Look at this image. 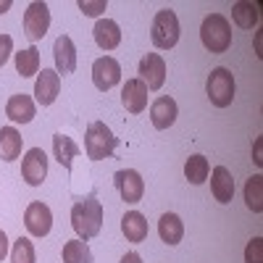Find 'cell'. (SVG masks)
<instances>
[{
  "instance_id": "cell-2",
  "label": "cell",
  "mask_w": 263,
  "mask_h": 263,
  "mask_svg": "<svg viewBox=\"0 0 263 263\" xmlns=\"http://www.w3.org/2000/svg\"><path fill=\"white\" fill-rule=\"evenodd\" d=\"M200 42L211 53H227L232 45V27H229L227 16H221V13L205 16L200 24Z\"/></svg>"
},
{
  "instance_id": "cell-27",
  "label": "cell",
  "mask_w": 263,
  "mask_h": 263,
  "mask_svg": "<svg viewBox=\"0 0 263 263\" xmlns=\"http://www.w3.org/2000/svg\"><path fill=\"white\" fill-rule=\"evenodd\" d=\"M245 203L253 213H260L263 211V177L255 174V177L248 179L245 184Z\"/></svg>"
},
{
  "instance_id": "cell-24",
  "label": "cell",
  "mask_w": 263,
  "mask_h": 263,
  "mask_svg": "<svg viewBox=\"0 0 263 263\" xmlns=\"http://www.w3.org/2000/svg\"><path fill=\"white\" fill-rule=\"evenodd\" d=\"M211 174V163L205 156H190L184 163V177L190 184H203Z\"/></svg>"
},
{
  "instance_id": "cell-34",
  "label": "cell",
  "mask_w": 263,
  "mask_h": 263,
  "mask_svg": "<svg viewBox=\"0 0 263 263\" xmlns=\"http://www.w3.org/2000/svg\"><path fill=\"white\" fill-rule=\"evenodd\" d=\"M255 163H258V166H260V163H263V158H260V142H258V145H255Z\"/></svg>"
},
{
  "instance_id": "cell-9",
  "label": "cell",
  "mask_w": 263,
  "mask_h": 263,
  "mask_svg": "<svg viewBox=\"0 0 263 263\" xmlns=\"http://www.w3.org/2000/svg\"><path fill=\"white\" fill-rule=\"evenodd\" d=\"M24 227L32 237H48L50 229H53V213L45 203H29L27 211H24Z\"/></svg>"
},
{
  "instance_id": "cell-19",
  "label": "cell",
  "mask_w": 263,
  "mask_h": 263,
  "mask_svg": "<svg viewBox=\"0 0 263 263\" xmlns=\"http://www.w3.org/2000/svg\"><path fill=\"white\" fill-rule=\"evenodd\" d=\"M147 218L140 213V211H129L124 218H121V232L129 242H145L147 237Z\"/></svg>"
},
{
  "instance_id": "cell-25",
  "label": "cell",
  "mask_w": 263,
  "mask_h": 263,
  "mask_svg": "<svg viewBox=\"0 0 263 263\" xmlns=\"http://www.w3.org/2000/svg\"><path fill=\"white\" fill-rule=\"evenodd\" d=\"M258 6L248 3V0H239V3L232 6V18H234V24L237 27H242V29H253L258 24Z\"/></svg>"
},
{
  "instance_id": "cell-33",
  "label": "cell",
  "mask_w": 263,
  "mask_h": 263,
  "mask_svg": "<svg viewBox=\"0 0 263 263\" xmlns=\"http://www.w3.org/2000/svg\"><path fill=\"white\" fill-rule=\"evenodd\" d=\"M119 263H142V258H140L137 253H126V255H124Z\"/></svg>"
},
{
  "instance_id": "cell-8",
  "label": "cell",
  "mask_w": 263,
  "mask_h": 263,
  "mask_svg": "<svg viewBox=\"0 0 263 263\" xmlns=\"http://www.w3.org/2000/svg\"><path fill=\"white\" fill-rule=\"evenodd\" d=\"M92 82L100 92H108L121 82V63L114 55H103L92 63Z\"/></svg>"
},
{
  "instance_id": "cell-15",
  "label": "cell",
  "mask_w": 263,
  "mask_h": 263,
  "mask_svg": "<svg viewBox=\"0 0 263 263\" xmlns=\"http://www.w3.org/2000/svg\"><path fill=\"white\" fill-rule=\"evenodd\" d=\"M37 114V105L29 95L18 92V95H11L8 103H6V116L13 121V124H29Z\"/></svg>"
},
{
  "instance_id": "cell-10",
  "label": "cell",
  "mask_w": 263,
  "mask_h": 263,
  "mask_svg": "<svg viewBox=\"0 0 263 263\" xmlns=\"http://www.w3.org/2000/svg\"><path fill=\"white\" fill-rule=\"evenodd\" d=\"M114 184L121 195L124 203H140L142 200V192H145V182L135 168H121L114 174Z\"/></svg>"
},
{
  "instance_id": "cell-20",
  "label": "cell",
  "mask_w": 263,
  "mask_h": 263,
  "mask_svg": "<svg viewBox=\"0 0 263 263\" xmlns=\"http://www.w3.org/2000/svg\"><path fill=\"white\" fill-rule=\"evenodd\" d=\"M158 234L166 245H179L184 237V224L177 213H163L158 221Z\"/></svg>"
},
{
  "instance_id": "cell-4",
  "label": "cell",
  "mask_w": 263,
  "mask_h": 263,
  "mask_svg": "<svg viewBox=\"0 0 263 263\" xmlns=\"http://www.w3.org/2000/svg\"><path fill=\"white\" fill-rule=\"evenodd\" d=\"M179 18L171 8H161L153 18V27H150V40L153 45L161 48V50H171L174 45L179 42Z\"/></svg>"
},
{
  "instance_id": "cell-12",
  "label": "cell",
  "mask_w": 263,
  "mask_h": 263,
  "mask_svg": "<svg viewBox=\"0 0 263 263\" xmlns=\"http://www.w3.org/2000/svg\"><path fill=\"white\" fill-rule=\"evenodd\" d=\"M61 92V77L55 69H42L37 74V82H34V98L37 103L45 108V105H53L55 98Z\"/></svg>"
},
{
  "instance_id": "cell-13",
  "label": "cell",
  "mask_w": 263,
  "mask_h": 263,
  "mask_svg": "<svg viewBox=\"0 0 263 263\" xmlns=\"http://www.w3.org/2000/svg\"><path fill=\"white\" fill-rule=\"evenodd\" d=\"M53 58H55V71L58 77L63 74H74L77 71V48H74V40L69 34H61L53 45Z\"/></svg>"
},
{
  "instance_id": "cell-29",
  "label": "cell",
  "mask_w": 263,
  "mask_h": 263,
  "mask_svg": "<svg viewBox=\"0 0 263 263\" xmlns=\"http://www.w3.org/2000/svg\"><path fill=\"white\" fill-rule=\"evenodd\" d=\"M245 263H263V239L253 237L245 248Z\"/></svg>"
},
{
  "instance_id": "cell-26",
  "label": "cell",
  "mask_w": 263,
  "mask_h": 263,
  "mask_svg": "<svg viewBox=\"0 0 263 263\" xmlns=\"http://www.w3.org/2000/svg\"><path fill=\"white\" fill-rule=\"evenodd\" d=\"M16 71H18L21 77H34V74H40V50H37L34 45L16 53Z\"/></svg>"
},
{
  "instance_id": "cell-22",
  "label": "cell",
  "mask_w": 263,
  "mask_h": 263,
  "mask_svg": "<svg viewBox=\"0 0 263 263\" xmlns=\"http://www.w3.org/2000/svg\"><path fill=\"white\" fill-rule=\"evenodd\" d=\"M53 156H55V161H58L66 171H71V163H74V158L79 156V145H77L71 137H66V135H55V137H53Z\"/></svg>"
},
{
  "instance_id": "cell-30",
  "label": "cell",
  "mask_w": 263,
  "mask_h": 263,
  "mask_svg": "<svg viewBox=\"0 0 263 263\" xmlns=\"http://www.w3.org/2000/svg\"><path fill=\"white\" fill-rule=\"evenodd\" d=\"M108 8V0H98V3H90V0H79V11L84 16H100Z\"/></svg>"
},
{
  "instance_id": "cell-14",
  "label": "cell",
  "mask_w": 263,
  "mask_h": 263,
  "mask_svg": "<svg viewBox=\"0 0 263 263\" xmlns=\"http://www.w3.org/2000/svg\"><path fill=\"white\" fill-rule=\"evenodd\" d=\"M121 103L129 114H142L147 108V87L142 79H126L121 90Z\"/></svg>"
},
{
  "instance_id": "cell-7",
  "label": "cell",
  "mask_w": 263,
  "mask_h": 263,
  "mask_svg": "<svg viewBox=\"0 0 263 263\" xmlns=\"http://www.w3.org/2000/svg\"><path fill=\"white\" fill-rule=\"evenodd\" d=\"M48 29H50V8H48V3L37 0V3H32L24 13V34L32 42H37L48 34Z\"/></svg>"
},
{
  "instance_id": "cell-1",
  "label": "cell",
  "mask_w": 263,
  "mask_h": 263,
  "mask_svg": "<svg viewBox=\"0 0 263 263\" xmlns=\"http://www.w3.org/2000/svg\"><path fill=\"white\" fill-rule=\"evenodd\" d=\"M71 227L79 234V239H84V242L100 234V229H103V203L95 195H87V197H82V200L74 203Z\"/></svg>"
},
{
  "instance_id": "cell-35",
  "label": "cell",
  "mask_w": 263,
  "mask_h": 263,
  "mask_svg": "<svg viewBox=\"0 0 263 263\" xmlns=\"http://www.w3.org/2000/svg\"><path fill=\"white\" fill-rule=\"evenodd\" d=\"M11 8V0H3V3H0V13H6Z\"/></svg>"
},
{
  "instance_id": "cell-17",
  "label": "cell",
  "mask_w": 263,
  "mask_h": 263,
  "mask_svg": "<svg viewBox=\"0 0 263 263\" xmlns=\"http://www.w3.org/2000/svg\"><path fill=\"white\" fill-rule=\"evenodd\" d=\"M211 192H213V197L221 205L232 203V197H234V177L229 174L227 166H216L211 171Z\"/></svg>"
},
{
  "instance_id": "cell-31",
  "label": "cell",
  "mask_w": 263,
  "mask_h": 263,
  "mask_svg": "<svg viewBox=\"0 0 263 263\" xmlns=\"http://www.w3.org/2000/svg\"><path fill=\"white\" fill-rule=\"evenodd\" d=\"M11 53H13V37L11 34H0V69L6 66Z\"/></svg>"
},
{
  "instance_id": "cell-5",
  "label": "cell",
  "mask_w": 263,
  "mask_h": 263,
  "mask_svg": "<svg viewBox=\"0 0 263 263\" xmlns=\"http://www.w3.org/2000/svg\"><path fill=\"white\" fill-rule=\"evenodd\" d=\"M205 92L216 108H229L234 100V74L229 69H224V66L213 69L205 82Z\"/></svg>"
},
{
  "instance_id": "cell-6",
  "label": "cell",
  "mask_w": 263,
  "mask_h": 263,
  "mask_svg": "<svg viewBox=\"0 0 263 263\" xmlns=\"http://www.w3.org/2000/svg\"><path fill=\"white\" fill-rule=\"evenodd\" d=\"M21 177L29 187H40L48 177V156L42 147H29L24 161H21Z\"/></svg>"
},
{
  "instance_id": "cell-21",
  "label": "cell",
  "mask_w": 263,
  "mask_h": 263,
  "mask_svg": "<svg viewBox=\"0 0 263 263\" xmlns=\"http://www.w3.org/2000/svg\"><path fill=\"white\" fill-rule=\"evenodd\" d=\"M21 145H24V137L18 135V129L13 126L0 129V158L3 161H16L21 156Z\"/></svg>"
},
{
  "instance_id": "cell-16",
  "label": "cell",
  "mask_w": 263,
  "mask_h": 263,
  "mask_svg": "<svg viewBox=\"0 0 263 263\" xmlns=\"http://www.w3.org/2000/svg\"><path fill=\"white\" fill-rule=\"evenodd\" d=\"M177 116H179L177 100L168 98V95L158 98L156 103L150 105V121H153V126H156V129H168L174 121H177Z\"/></svg>"
},
{
  "instance_id": "cell-32",
  "label": "cell",
  "mask_w": 263,
  "mask_h": 263,
  "mask_svg": "<svg viewBox=\"0 0 263 263\" xmlns=\"http://www.w3.org/2000/svg\"><path fill=\"white\" fill-rule=\"evenodd\" d=\"M8 255V237H6V232L0 229V260H3Z\"/></svg>"
},
{
  "instance_id": "cell-11",
  "label": "cell",
  "mask_w": 263,
  "mask_h": 263,
  "mask_svg": "<svg viewBox=\"0 0 263 263\" xmlns=\"http://www.w3.org/2000/svg\"><path fill=\"white\" fill-rule=\"evenodd\" d=\"M137 74H140L137 79L145 82L147 92H150V90H161L163 82H166V61H163L158 53H147V55L140 61V71H137Z\"/></svg>"
},
{
  "instance_id": "cell-28",
  "label": "cell",
  "mask_w": 263,
  "mask_h": 263,
  "mask_svg": "<svg viewBox=\"0 0 263 263\" xmlns=\"http://www.w3.org/2000/svg\"><path fill=\"white\" fill-rule=\"evenodd\" d=\"M34 245L29 237H18L11 250V263H34Z\"/></svg>"
},
{
  "instance_id": "cell-23",
  "label": "cell",
  "mask_w": 263,
  "mask_h": 263,
  "mask_svg": "<svg viewBox=\"0 0 263 263\" xmlns=\"http://www.w3.org/2000/svg\"><path fill=\"white\" fill-rule=\"evenodd\" d=\"M63 263H95V258H92V250H90V245L84 242V239H69V242L63 245Z\"/></svg>"
},
{
  "instance_id": "cell-18",
  "label": "cell",
  "mask_w": 263,
  "mask_h": 263,
  "mask_svg": "<svg viewBox=\"0 0 263 263\" xmlns=\"http://www.w3.org/2000/svg\"><path fill=\"white\" fill-rule=\"evenodd\" d=\"M92 34H95V42L100 50H116L121 42V29L114 18H100L92 29Z\"/></svg>"
},
{
  "instance_id": "cell-3",
  "label": "cell",
  "mask_w": 263,
  "mask_h": 263,
  "mask_svg": "<svg viewBox=\"0 0 263 263\" xmlns=\"http://www.w3.org/2000/svg\"><path fill=\"white\" fill-rule=\"evenodd\" d=\"M119 145V137H114V132L108 129L103 121H92L84 132V153L90 161H105L114 156V150Z\"/></svg>"
}]
</instances>
